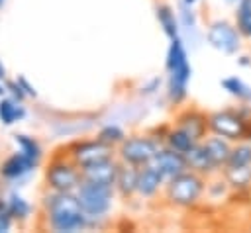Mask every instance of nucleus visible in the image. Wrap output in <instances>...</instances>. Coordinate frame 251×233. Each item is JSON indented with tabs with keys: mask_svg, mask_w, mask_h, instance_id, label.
Here are the masks:
<instances>
[{
	"mask_svg": "<svg viewBox=\"0 0 251 233\" xmlns=\"http://www.w3.org/2000/svg\"><path fill=\"white\" fill-rule=\"evenodd\" d=\"M157 22H159L163 33H165L169 39L178 37V18L175 16L173 8H169L167 4L157 6Z\"/></svg>",
	"mask_w": 251,
	"mask_h": 233,
	"instance_id": "nucleus-21",
	"label": "nucleus"
},
{
	"mask_svg": "<svg viewBox=\"0 0 251 233\" xmlns=\"http://www.w3.org/2000/svg\"><path fill=\"white\" fill-rule=\"evenodd\" d=\"M45 180L53 192H76L82 182V170L65 155V159L51 161L45 170Z\"/></svg>",
	"mask_w": 251,
	"mask_h": 233,
	"instance_id": "nucleus-6",
	"label": "nucleus"
},
{
	"mask_svg": "<svg viewBox=\"0 0 251 233\" xmlns=\"http://www.w3.org/2000/svg\"><path fill=\"white\" fill-rule=\"evenodd\" d=\"M137 178H139V166L120 163V170H118V178H116L114 188L120 192V196L129 198L137 192Z\"/></svg>",
	"mask_w": 251,
	"mask_h": 233,
	"instance_id": "nucleus-17",
	"label": "nucleus"
},
{
	"mask_svg": "<svg viewBox=\"0 0 251 233\" xmlns=\"http://www.w3.org/2000/svg\"><path fill=\"white\" fill-rule=\"evenodd\" d=\"M165 69L169 72V84H167L169 100L173 104H180L188 94V82H190V74H192V67L188 63V55H186L180 35L171 39Z\"/></svg>",
	"mask_w": 251,
	"mask_h": 233,
	"instance_id": "nucleus-2",
	"label": "nucleus"
},
{
	"mask_svg": "<svg viewBox=\"0 0 251 233\" xmlns=\"http://www.w3.org/2000/svg\"><path fill=\"white\" fill-rule=\"evenodd\" d=\"M210 133L222 135L231 143L251 141V119L241 116L239 110H220L208 116Z\"/></svg>",
	"mask_w": 251,
	"mask_h": 233,
	"instance_id": "nucleus-4",
	"label": "nucleus"
},
{
	"mask_svg": "<svg viewBox=\"0 0 251 233\" xmlns=\"http://www.w3.org/2000/svg\"><path fill=\"white\" fill-rule=\"evenodd\" d=\"M100 141H104L106 145H112V147H120V143L126 139V133H124V129L122 127H118V125H104L100 131H98V135H96Z\"/></svg>",
	"mask_w": 251,
	"mask_h": 233,
	"instance_id": "nucleus-27",
	"label": "nucleus"
},
{
	"mask_svg": "<svg viewBox=\"0 0 251 233\" xmlns=\"http://www.w3.org/2000/svg\"><path fill=\"white\" fill-rule=\"evenodd\" d=\"M165 184H167V178L151 163L139 166V178H137V194L139 196L153 198Z\"/></svg>",
	"mask_w": 251,
	"mask_h": 233,
	"instance_id": "nucleus-14",
	"label": "nucleus"
},
{
	"mask_svg": "<svg viewBox=\"0 0 251 233\" xmlns=\"http://www.w3.org/2000/svg\"><path fill=\"white\" fill-rule=\"evenodd\" d=\"M206 192H208V196H210L212 200H222V198H226V196L231 192V188H229L227 180L222 176L220 180L210 182V184L206 186Z\"/></svg>",
	"mask_w": 251,
	"mask_h": 233,
	"instance_id": "nucleus-28",
	"label": "nucleus"
},
{
	"mask_svg": "<svg viewBox=\"0 0 251 233\" xmlns=\"http://www.w3.org/2000/svg\"><path fill=\"white\" fill-rule=\"evenodd\" d=\"M14 217L8 210V202L6 200H0V233H6L10 231V225H12Z\"/></svg>",
	"mask_w": 251,
	"mask_h": 233,
	"instance_id": "nucleus-30",
	"label": "nucleus"
},
{
	"mask_svg": "<svg viewBox=\"0 0 251 233\" xmlns=\"http://www.w3.org/2000/svg\"><path fill=\"white\" fill-rule=\"evenodd\" d=\"M226 2H227V4H237L239 0H226Z\"/></svg>",
	"mask_w": 251,
	"mask_h": 233,
	"instance_id": "nucleus-38",
	"label": "nucleus"
},
{
	"mask_svg": "<svg viewBox=\"0 0 251 233\" xmlns=\"http://www.w3.org/2000/svg\"><path fill=\"white\" fill-rule=\"evenodd\" d=\"M222 176L227 180L229 188L237 194L251 190V164L245 166H224Z\"/></svg>",
	"mask_w": 251,
	"mask_h": 233,
	"instance_id": "nucleus-18",
	"label": "nucleus"
},
{
	"mask_svg": "<svg viewBox=\"0 0 251 233\" xmlns=\"http://www.w3.org/2000/svg\"><path fill=\"white\" fill-rule=\"evenodd\" d=\"M2 2H4V0H0V4H2Z\"/></svg>",
	"mask_w": 251,
	"mask_h": 233,
	"instance_id": "nucleus-39",
	"label": "nucleus"
},
{
	"mask_svg": "<svg viewBox=\"0 0 251 233\" xmlns=\"http://www.w3.org/2000/svg\"><path fill=\"white\" fill-rule=\"evenodd\" d=\"M202 143H204V147H206L210 159L214 161V164H216L218 170L222 172V168L226 166V163H227V159H229L231 147H233L231 141H227V139L222 137V135H214V133H212V137H206Z\"/></svg>",
	"mask_w": 251,
	"mask_h": 233,
	"instance_id": "nucleus-16",
	"label": "nucleus"
},
{
	"mask_svg": "<svg viewBox=\"0 0 251 233\" xmlns=\"http://www.w3.org/2000/svg\"><path fill=\"white\" fill-rule=\"evenodd\" d=\"M6 90L12 94V98H16V100H20V102L27 96V94L24 92V88H22V84H20L18 80H8V82H6Z\"/></svg>",
	"mask_w": 251,
	"mask_h": 233,
	"instance_id": "nucleus-31",
	"label": "nucleus"
},
{
	"mask_svg": "<svg viewBox=\"0 0 251 233\" xmlns=\"http://www.w3.org/2000/svg\"><path fill=\"white\" fill-rule=\"evenodd\" d=\"M18 82L22 84V88H24V92H25L27 96H31V98H35V96H37L35 88H33V86H31V84H29V82H27V80H25L24 76H18Z\"/></svg>",
	"mask_w": 251,
	"mask_h": 233,
	"instance_id": "nucleus-32",
	"label": "nucleus"
},
{
	"mask_svg": "<svg viewBox=\"0 0 251 233\" xmlns=\"http://www.w3.org/2000/svg\"><path fill=\"white\" fill-rule=\"evenodd\" d=\"M222 88H224L229 96L237 98L239 102L251 104V86H249L247 82H243L241 78H237V76H227V78L222 80Z\"/></svg>",
	"mask_w": 251,
	"mask_h": 233,
	"instance_id": "nucleus-22",
	"label": "nucleus"
},
{
	"mask_svg": "<svg viewBox=\"0 0 251 233\" xmlns=\"http://www.w3.org/2000/svg\"><path fill=\"white\" fill-rule=\"evenodd\" d=\"M45 215L47 225L57 233H75L90 225L75 192H53L45 202Z\"/></svg>",
	"mask_w": 251,
	"mask_h": 233,
	"instance_id": "nucleus-1",
	"label": "nucleus"
},
{
	"mask_svg": "<svg viewBox=\"0 0 251 233\" xmlns=\"http://www.w3.org/2000/svg\"><path fill=\"white\" fill-rule=\"evenodd\" d=\"M67 157L80 168L84 166H90V164H96L100 161H106V159H112L114 157V147L112 145H106L104 141H100L98 137L96 139H90V141H76L73 143L69 149H67Z\"/></svg>",
	"mask_w": 251,
	"mask_h": 233,
	"instance_id": "nucleus-9",
	"label": "nucleus"
},
{
	"mask_svg": "<svg viewBox=\"0 0 251 233\" xmlns=\"http://www.w3.org/2000/svg\"><path fill=\"white\" fill-rule=\"evenodd\" d=\"M6 92H8V90H6V84H2V80H0V98H2Z\"/></svg>",
	"mask_w": 251,
	"mask_h": 233,
	"instance_id": "nucleus-36",
	"label": "nucleus"
},
{
	"mask_svg": "<svg viewBox=\"0 0 251 233\" xmlns=\"http://www.w3.org/2000/svg\"><path fill=\"white\" fill-rule=\"evenodd\" d=\"M198 141L192 137V135H188L184 129H180V127H171L169 131H167V135H165V145L167 147H171V149H175V151H178V153H182V155H186L194 145H196Z\"/></svg>",
	"mask_w": 251,
	"mask_h": 233,
	"instance_id": "nucleus-19",
	"label": "nucleus"
},
{
	"mask_svg": "<svg viewBox=\"0 0 251 233\" xmlns=\"http://www.w3.org/2000/svg\"><path fill=\"white\" fill-rule=\"evenodd\" d=\"M14 141L18 145V151H22L25 157H29L33 163L39 164L43 151H41V145L37 143V139L29 137V135H24V133H18V135H14Z\"/></svg>",
	"mask_w": 251,
	"mask_h": 233,
	"instance_id": "nucleus-23",
	"label": "nucleus"
},
{
	"mask_svg": "<svg viewBox=\"0 0 251 233\" xmlns=\"http://www.w3.org/2000/svg\"><path fill=\"white\" fill-rule=\"evenodd\" d=\"M175 125L184 129L188 135H192L196 141H204L206 135L210 133V125H208V116L202 114L196 108H188L184 112H180L175 117Z\"/></svg>",
	"mask_w": 251,
	"mask_h": 233,
	"instance_id": "nucleus-11",
	"label": "nucleus"
},
{
	"mask_svg": "<svg viewBox=\"0 0 251 233\" xmlns=\"http://www.w3.org/2000/svg\"><path fill=\"white\" fill-rule=\"evenodd\" d=\"M235 25L243 37L251 39V0H239L237 2Z\"/></svg>",
	"mask_w": 251,
	"mask_h": 233,
	"instance_id": "nucleus-25",
	"label": "nucleus"
},
{
	"mask_svg": "<svg viewBox=\"0 0 251 233\" xmlns=\"http://www.w3.org/2000/svg\"><path fill=\"white\" fill-rule=\"evenodd\" d=\"M241 37L243 35L239 33L237 25L226 20H216L206 29V41L210 43V47L224 55H235L241 47Z\"/></svg>",
	"mask_w": 251,
	"mask_h": 233,
	"instance_id": "nucleus-8",
	"label": "nucleus"
},
{
	"mask_svg": "<svg viewBox=\"0 0 251 233\" xmlns=\"http://www.w3.org/2000/svg\"><path fill=\"white\" fill-rule=\"evenodd\" d=\"M37 163H33L29 157H25L22 151L12 153L10 157H6L0 164V176L6 180H20L25 174H29L31 170H35Z\"/></svg>",
	"mask_w": 251,
	"mask_h": 233,
	"instance_id": "nucleus-13",
	"label": "nucleus"
},
{
	"mask_svg": "<svg viewBox=\"0 0 251 233\" xmlns=\"http://www.w3.org/2000/svg\"><path fill=\"white\" fill-rule=\"evenodd\" d=\"M237 63H239L241 67H247V65H251V57H239Z\"/></svg>",
	"mask_w": 251,
	"mask_h": 233,
	"instance_id": "nucleus-34",
	"label": "nucleus"
},
{
	"mask_svg": "<svg viewBox=\"0 0 251 233\" xmlns=\"http://www.w3.org/2000/svg\"><path fill=\"white\" fill-rule=\"evenodd\" d=\"M75 194L78 198L80 208L90 217V221L104 217L112 208V200H114V188L112 186L82 180Z\"/></svg>",
	"mask_w": 251,
	"mask_h": 233,
	"instance_id": "nucleus-5",
	"label": "nucleus"
},
{
	"mask_svg": "<svg viewBox=\"0 0 251 233\" xmlns=\"http://www.w3.org/2000/svg\"><path fill=\"white\" fill-rule=\"evenodd\" d=\"M194 6H188V4H180V23H182V27L184 29H188V31H194L196 29V14H194V10H192Z\"/></svg>",
	"mask_w": 251,
	"mask_h": 233,
	"instance_id": "nucleus-29",
	"label": "nucleus"
},
{
	"mask_svg": "<svg viewBox=\"0 0 251 233\" xmlns=\"http://www.w3.org/2000/svg\"><path fill=\"white\" fill-rule=\"evenodd\" d=\"M251 164V141H237L231 147L226 166H245Z\"/></svg>",
	"mask_w": 251,
	"mask_h": 233,
	"instance_id": "nucleus-24",
	"label": "nucleus"
},
{
	"mask_svg": "<svg viewBox=\"0 0 251 233\" xmlns=\"http://www.w3.org/2000/svg\"><path fill=\"white\" fill-rule=\"evenodd\" d=\"M159 149H161V143L155 137H151V135H131V137H126L120 143L118 155H120L122 163L143 166V164L151 163V159L155 157V153Z\"/></svg>",
	"mask_w": 251,
	"mask_h": 233,
	"instance_id": "nucleus-7",
	"label": "nucleus"
},
{
	"mask_svg": "<svg viewBox=\"0 0 251 233\" xmlns=\"http://www.w3.org/2000/svg\"><path fill=\"white\" fill-rule=\"evenodd\" d=\"M182 2H184V4H188V6H194L198 0H182Z\"/></svg>",
	"mask_w": 251,
	"mask_h": 233,
	"instance_id": "nucleus-37",
	"label": "nucleus"
},
{
	"mask_svg": "<svg viewBox=\"0 0 251 233\" xmlns=\"http://www.w3.org/2000/svg\"><path fill=\"white\" fill-rule=\"evenodd\" d=\"M184 157H186L188 170H194V172H198L202 176H210V174L218 172V166L210 159V155H208V151H206V147H204L202 141H198Z\"/></svg>",
	"mask_w": 251,
	"mask_h": 233,
	"instance_id": "nucleus-15",
	"label": "nucleus"
},
{
	"mask_svg": "<svg viewBox=\"0 0 251 233\" xmlns=\"http://www.w3.org/2000/svg\"><path fill=\"white\" fill-rule=\"evenodd\" d=\"M151 164H153L155 168H159V172H161L167 180H171V178H175L176 174L188 170L186 157H184L182 153H178V151L167 147V145L161 147V149L155 153V157L151 159Z\"/></svg>",
	"mask_w": 251,
	"mask_h": 233,
	"instance_id": "nucleus-10",
	"label": "nucleus"
},
{
	"mask_svg": "<svg viewBox=\"0 0 251 233\" xmlns=\"http://www.w3.org/2000/svg\"><path fill=\"white\" fill-rule=\"evenodd\" d=\"M159 84H161V80H159V78H153L149 84H145V86L141 88V92H143V94H153V92L159 88Z\"/></svg>",
	"mask_w": 251,
	"mask_h": 233,
	"instance_id": "nucleus-33",
	"label": "nucleus"
},
{
	"mask_svg": "<svg viewBox=\"0 0 251 233\" xmlns=\"http://www.w3.org/2000/svg\"><path fill=\"white\" fill-rule=\"evenodd\" d=\"M80 170H82V180H90V182H98V184H106V186L114 188L116 178H118V170H120V163L114 161V157H112V159L100 161L96 164L84 166Z\"/></svg>",
	"mask_w": 251,
	"mask_h": 233,
	"instance_id": "nucleus-12",
	"label": "nucleus"
},
{
	"mask_svg": "<svg viewBox=\"0 0 251 233\" xmlns=\"http://www.w3.org/2000/svg\"><path fill=\"white\" fill-rule=\"evenodd\" d=\"M4 78H6V69L2 65V59H0V80H4Z\"/></svg>",
	"mask_w": 251,
	"mask_h": 233,
	"instance_id": "nucleus-35",
	"label": "nucleus"
},
{
	"mask_svg": "<svg viewBox=\"0 0 251 233\" xmlns=\"http://www.w3.org/2000/svg\"><path fill=\"white\" fill-rule=\"evenodd\" d=\"M24 116H25V110L20 100H16L12 96L0 98V121L4 125H12V123L20 121V119H24Z\"/></svg>",
	"mask_w": 251,
	"mask_h": 233,
	"instance_id": "nucleus-20",
	"label": "nucleus"
},
{
	"mask_svg": "<svg viewBox=\"0 0 251 233\" xmlns=\"http://www.w3.org/2000/svg\"><path fill=\"white\" fill-rule=\"evenodd\" d=\"M206 180L194 170H184L165 184V200L175 208H192L200 202Z\"/></svg>",
	"mask_w": 251,
	"mask_h": 233,
	"instance_id": "nucleus-3",
	"label": "nucleus"
},
{
	"mask_svg": "<svg viewBox=\"0 0 251 233\" xmlns=\"http://www.w3.org/2000/svg\"><path fill=\"white\" fill-rule=\"evenodd\" d=\"M6 202H8V210H10V213H12L14 219H18V221H25V219L29 217V213H31V206H29L27 200H24L20 194L12 192V194L8 196Z\"/></svg>",
	"mask_w": 251,
	"mask_h": 233,
	"instance_id": "nucleus-26",
	"label": "nucleus"
}]
</instances>
